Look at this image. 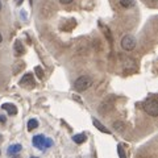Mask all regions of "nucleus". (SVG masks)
<instances>
[{
  "label": "nucleus",
  "instance_id": "aec40b11",
  "mask_svg": "<svg viewBox=\"0 0 158 158\" xmlns=\"http://www.w3.org/2000/svg\"><path fill=\"white\" fill-rule=\"evenodd\" d=\"M3 41V36H2V33H0V42Z\"/></svg>",
  "mask_w": 158,
  "mask_h": 158
},
{
  "label": "nucleus",
  "instance_id": "dca6fc26",
  "mask_svg": "<svg viewBox=\"0 0 158 158\" xmlns=\"http://www.w3.org/2000/svg\"><path fill=\"white\" fill-rule=\"evenodd\" d=\"M113 128H115V129H117V131H121V129H123V123H120V121L113 123Z\"/></svg>",
  "mask_w": 158,
  "mask_h": 158
},
{
  "label": "nucleus",
  "instance_id": "4468645a",
  "mask_svg": "<svg viewBox=\"0 0 158 158\" xmlns=\"http://www.w3.org/2000/svg\"><path fill=\"white\" fill-rule=\"evenodd\" d=\"M117 153H118V157H120V158H127L123 145H117Z\"/></svg>",
  "mask_w": 158,
  "mask_h": 158
},
{
  "label": "nucleus",
  "instance_id": "6ab92c4d",
  "mask_svg": "<svg viewBox=\"0 0 158 158\" xmlns=\"http://www.w3.org/2000/svg\"><path fill=\"white\" fill-rule=\"evenodd\" d=\"M16 3H17V4H21V3H23V0H16Z\"/></svg>",
  "mask_w": 158,
  "mask_h": 158
},
{
  "label": "nucleus",
  "instance_id": "9b49d317",
  "mask_svg": "<svg viewBox=\"0 0 158 158\" xmlns=\"http://www.w3.org/2000/svg\"><path fill=\"white\" fill-rule=\"evenodd\" d=\"M15 53H16V56H21V54L25 53V49H24L23 44L20 42V41L15 42Z\"/></svg>",
  "mask_w": 158,
  "mask_h": 158
},
{
  "label": "nucleus",
  "instance_id": "5701e85b",
  "mask_svg": "<svg viewBox=\"0 0 158 158\" xmlns=\"http://www.w3.org/2000/svg\"><path fill=\"white\" fill-rule=\"evenodd\" d=\"M31 158H38V157H31Z\"/></svg>",
  "mask_w": 158,
  "mask_h": 158
},
{
  "label": "nucleus",
  "instance_id": "0eeeda50",
  "mask_svg": "<svg viewBox=\"0 0 158 158\" xmlns=\"http://www.w3.org/2000/svg\"><path fill=\"white\" fill-rule=\"evenodd\" d=\"M2 108L3 110H6L9 115H12V116L17 115V108H16L15 104H11V103H4V104L2 106Z\"/></svg>",
  "mask_w": 158,
  "mask_h": 158
},
{
  "label": "nucleus",
  "instance_id": "1a4fd4ad",
  "mask_svg": "<svg viewBox=\"0 0 158 158\" xmlns=\"http://www.w3.org/2000/svg\"><path fill=\"white\" fill-rule=\"evenodd\" d=\"M87 140V136L85 135V133H78V135H75V136H73V141L75 142V144H78V145H81V144H83Z\"/></svg>",
  "mask_w": 158,
  "mask_h": 158
},
{
  "label": "nucleus",
  "instance_id": "39448f33",
  "mask_svg": "<svg viewBox=\"0 0 158 158\" xmlns=\"http://www.w3.org/2000/svg\"><path fill=\"white\" fill-rule=\"evenodd\" d=\"M112 108H113V98H108L107 100H104V102L102 103L100 108H99V112H100V113H104V112L111 111Z\"/></svg>",
  "mask_w": 158,
  "mask_h": 158
},
{
  "label": "nucleus",
  "instance_id": "423d86ee",
  "mask_svg": "<svg viewBox=\"0 0 158 158\" xmlns=\"http://www.w3.org/2000/svg\"><path fill=\"white\" fill-rule=\"evenodd\" d=\"M20 85H23V86H34V81H33V75L31 73H28L25 74L23 78H21V81H20Z\"/></svg>",
  "mask_w": 158,
  "mask_h": 158
},
{
  "label": "nucleus",
  "instance_id": "f03ea898",
  "mask_svg": "<svg viewBox=\"0 0 158 158\" xmlns=\"http://www.w3.org/2000/svg\"><path fill=\"white\" fill-rule=\"evenodd\" d=\"M92 86V79L87 75H83V77H79L75 82H74V90L78 91V92H83L88 90Z\"/></svg>",
  "mask_w": 158,
  "mask_h": 158
},
{
  "label": "nucleus",
  "instance_id": "6e6552de",
  "mask_svg": "<svg viewBox=\"0 0 158 158\" xmlns=\"http://www.w3.org/2000/svg\"><path fill=\"white\" fill-rule=\"evenodd\" d=\"M21 149H23V146L20 144H13V145H11L7 149V153H8V154H11V156L12 154H17V153L21 152Z\"/></svg>",
  "mask_w": 158,
  "mask_h": 158
},
{
  "label": "nucleus",
  "instance_id": "9d476101",
  "mask_svg": "<svg viewBox=\"0 0 158 158\" xmlns=\"http://www.w3.org/2000/svg\"><path fill=\"white\" fill-rule=\"evenodd\" d=\"M92 123H94V125H95V127H96L102 133H107V135H110V133H111V132H110V129H107V128H106L104 125H103L99 120H96V118H92Z\"/></svg>",
  "mask_w": 158,
  "mask_h": 158
},
{
  "label": "nucleus",
  "instance_id": "f257e3e1",
  "mask_svg": "<svg viewBox=\"0 0 158 158\" xmlns=\"http://www.w3.org/2000/svg\"><path fill=\"white\" fill-rule=\"evenodd\" d=\"M142 108H144V111L148 113V115H150L153 117L158 116V102H157V98L156 96L148 98L146 100L142 103Z\"/></svg>",
  "mask_w": 158,
  "mask_h": 158
},
{
  "label": "nucleus",
  "instance_id": "f3484780",
  "mask_svg": "<svg viewBox=\"0 0 158 158\" xmlns=\"http://www.w3.org/2000/svg\"><path fill=\"white\" fill-rule=\"evenodd\" d=\"M59 2H61L62 4H70V3L73 2V0H59Z\"/></svg>",
  "mask_w": 158,
  "mask_h": 158
},
{
  "label": "nucleus",
  "instance_id": "7ed1b4c3",
  "mask_svg": "<svg viewBox=\"0 0 158 158\" xmlns=\"http://www.w3.org/2000/svg\"><path fill=\"white\" fill-rule=\"evenodd\" d=\"M32 142H33V145L36 146L37 149H40V150H46L48 148H50V146L53 145V141L50 140V138L45 137L44 135H37V136H34L33 140H32Z\"/></svg>",
  "mask_w": 158,
  "mask_h": 158
},
{
  "label": "nucleus",
  "instance_id": "412c9836",
  "mask_svg": "<svg viewBox=\"0 0 158 158\" xmlns=\"http://www.w3.org/2000/svg\"><path fill=\"white\" fill-rule=\"evenodd\" d=\"M13 158H20V157H19V156H15V157H13Z\"/></svg>",
  "mask_w": 158,
  "mask_h": 158
},
{
  "label": "nucleus",
  "instance_id": "4be33fe9",
  "mask_svg": "<svg viewBox=\"0 0 158 158\" xmlns=\"http://www.w3.org/2000/svg\"><path fill=\"white\" fill-rule=\"evenodd\" d=\"M0 9H2V2H0Z\"/></svg>",
  "mask_w": 158,
  "mask_h": 158
},
{
  "label": "nucleus",
  "instance_id": "20e7f679",
  "mask_svg": "<svg viewBox=\"0 0 158 158\" xmlns=\"http://www.w3.org/2000/svg\"><path fill=\"white\" fill-rule=\"evenodd\" d=\"M136 44H137L136 38L133 36H131V34H127V36H124L123 40H121V48L124 49V50H127V52L133 50V49L136 48Z\"/></svg>",
  "mask_w": 158,
  "mask_h": 158
},
{
  "label": "nucleus",
  "instance_id": "ddd939ff",
  "mask_svg": "<svg viewBox=\"0 0 158 158\" xmlns=\"http://www.w3.org/2000/svg\"><path fill=\"white\" fill-rule=\"evenodd\" d=\"M120 4L124 8H131L135 6V0H120Z\"/></svg>",
  "mask_w": 158,
  "mask_h": 158
},
{
  "label": "nucleus",
  "instance_id": "f8f14e48",
  "mask_svg": "<svg viewBox=\"0 0 158 158\" xmlns=\"http://www.w3.org/2000/svg\"><path fill=\"white\" fill-rule=\"evenodd\" d=\"M37 127H38V121L36 118H31V120L28 121V131H33V129H36Z\"/></svg>",
  "mask_w": 158,
  "mask_h": 158
},
{
  "label": "nucleus",
  "instance_id": "2eb2a0df",
  "mask_svg": "<svg viewBox=\"0 0 158 158\" xmlns=\"http://www.w3.org/2000/svg\"><path fill=\"white\" fill-rule=\"evenodd\" d=\"M34 73H36V75L40 78V79H42L44 78V70L40 66H37L36 69H34Z\"/></svg>",
  "mask_w": 158,
  "mask_h": 158
},
{
  "label": "nucleus",
  "instance_id": "a211bd4d",
  "mask_svg": "<svg viewBox=\"0 0 158 158\" xmlns=\"http://www.w3.org/2000/svg\"><path fill=\"white\" fill-rule=\"evenodd\" d=\"M0 123H6V116L0 115Z\"/></svg>",
  "mask_w": 158,
  "mask_h": 158
},
{
  "label": "nucleus",
  "instance_id": "b1692460",
  "mask_svg": "<svg viewBox=\"0 0 158 158\" xmlns=\"http://www.w3.org/2000/svg\"><path fill=\"white\" fill-rule=\"evenodd\" d=\"M144 2H146V0H144Z\"/></svg>",
  "mask_w": 158,
  "mask_h": 158
}]
</instances>
